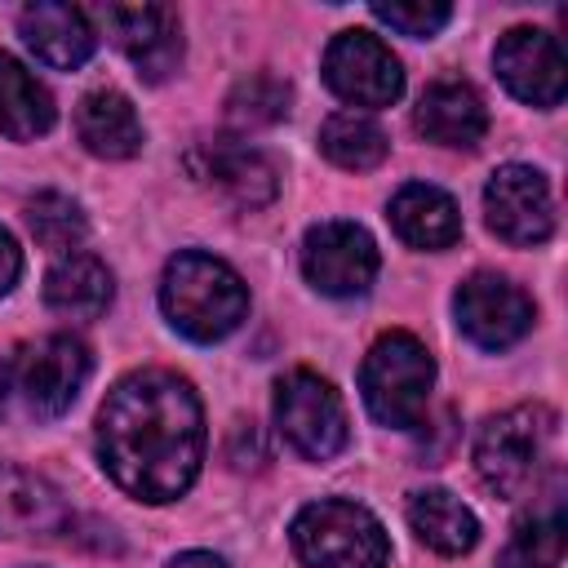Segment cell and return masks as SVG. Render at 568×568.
Listing matches in <instances>:
<instances>
[{"label":"cell","mask_w":568,"mask_h":568,"mask_svg":"<svg viewBox=\"0 0 568 568\" xmlns=\"http://www.w3.org/2000/svg\"><path fill=\"white\" fill-rule=\"evenodd\" d=\"M564 541H568L564 510H559V506L532 510V515H524V519L515 524V532H510V541H506L497 568H559Z\"/></svg>","instance_id":"obj_24"},{"label":"cell","mask_w":568,"mask_h":568,"mask_svg":"<svg viewBox=\"0 0 568 568\" xmlns=\"http://www.w3.org/2000/svg\"><path fill=\"white\" fill-rule=\"evenodd\" d=\"M408 528L435 555H466L479 541V519L448 488H422L408 497Z\"/></svg>","instance_id":"obj_21"},{"label":"cell","mask_w":568,"mask_h":568,"mask_svg":"<svg viewBox=\"0 0 568 568\" xmlns=\"http://www.w3.org/2000/svg\"><path fill=\"white\" fill-rule=\"evenodd\" d=\"M390 226L404 244L422 248V253H439L453 248L462 240V213L457 200L430 182H408L395 191L390 200Z\"/></svg>","instance_id":"obj_18"},{"label":"cell","mask_w":568,"mask_h":568,"mask_svg":"<svg viewBox=\"0 0 568 568\" xmlns=\"http://www.w3.org/2000/svg\"><path fill=\"white\" fill-rule=\"evenodd\" d=\"M18 31L27 40V49L58 67V71H75L93 58L98 49V36L89 27V13L75 9V4H58V0H40V4H27L18 13Z\"/></svg>","instance_id":"obj_16"},{"label":"cell","mask_w":568,"mask_h":568,"mask_svg":"<svg viewBox=\"0 0 568 568\" xmlns=\"http://www.w3.org/2000/svg\"><path fill=\"white\" fill-rule=\"evenodd\" d=\"M75 133H80L84 151L98 160H129L142 151V120H138L133 102L115 89H98V93L80 98Z\"/></svg>","instance_id":"obj_19"},{"label":"cell","mask_w":568,"mask_h":568,"mask_svg":"<svg viewBox=\"0 0 568 568\" xmlns=\"http://www.w3.org/2000/svg\"><path fill=\"white\" fill-rule=\"evenodd\" d=\"M102 470L138 501H178L204 462V408L173 368H138L120 377L93 422Z\"/></svg>","instance_id":"obj_1"},{"label":"cell","mask_w":568,"mask_h":568,"mask_svg":"<svg viewBox=\"0 0 568 568\" xmlns=\"http://www.w3.org/2000/svg\"><path fill=\"white\" fill-rule=\"evenodd\" d=\"M18 275H22V248H18V240L0 226V297L18 284Z\"/></svg>","instance_id":"obj_28"},{"label":"cell","mask_w":568,"mask_h":568,"mask_svg":"<svg viewBox=\"0 0 568 568\" xmlns=\"http://www.w3.org/2000/svg\"><path fill=\"white\" fill-rule=\"evenodd\" d=\"M293 550L306 568H386L390 564V537L382 519L346 497H320L297 510Z\"/></svg>","instance_id":"obj_4"},{"label":"cell","mask_w":568,"mask_h":568,"mask_svg":"<svg viewBox=\"0 0 568 568\" xmlns=\"http://www.w3.org/2000/svg\"><path fill=\"white\" fill-rule=\"evenodd\" d=\"M53 120H58L53 93L36 80V71H27L13 53L0 49V133L13 142H31L49 133Z\"/></svg>","instance_id":"obj_20"},{"label":"cell","mask_w":568,"mask_h":568,"mask_svg":"<svg viewBox=\"0 0 568 568\" xmlns=\"http://www.w3.org/2000/svg\"><path fill=\"white\" fill-rule=\"evenodd\" d=\"M302 275L324 297H359L377 280V244L359 222H315L302 235Z\"/></svg>","instance_id":"obj_9"},{"label":"cell","mask_w":568,"mask_h":568,"mask_svg":"<svg viewBox=\"0 0 568 568\" xmlns=\"http://www.w3.org/2000/svg\"><path fill=\"white\" fill-rule=\"evenodd\" d=\"M453 315H457V328L479 351L515 346L537 320L532 297L515 280H506L497 271H475L470 280H462V288L453 293Z\"/></svg>","instance_id":"obj_10"},{"label":"cell","mask_w":568,"mask_h":568,"mask_svg":"<svg viewBox=\"0 0 568 568\" xmlns=\"http://www.w3.org/2000/svg\"><path fill=\"white\" fill-rule=\"evenodd\" d=\"M89 382V351L71 333H44L27 342L13 359V386L22 390L27 413L62 417Z\"/></svg>","instance_id":"obj_8"},{"label":"cell","mask_w":568,"mask_h":568,"mask_svg":"<svg viewBox=\"0 0 568 568\" xmlns=\"http://www.w3.org/2000/svg\"><path fill=\"white\" fill-rule=\"evenodd\" d=\"M324 84L355 111L390 106L404 93V67L373 31H337L324 49Z\"/></svg>","instance_id":"obj_7"},{"label":"cell","mask_w":568,"mask_h":568,"mask_svg":"<svg viewBox=\"0 0 568 568\" xmlns=\"http://www.w3.org/2000/svg\"><path fill=\"white\" fill-rule=\"evenodd\" d=\"M493 67L501 75V84L528 102V106H559L564 89H568V62L564 49L550 31L541 27H510L497 49H493Z\"/></svg>","instance_id":"obj_12"},{"label":"cell","mask_w":568,"mask_h":568,"mask_svg":"<svg viewBox=\"0 0 568 568\" xmlns=\"http://www.w3.org/2000/svg\"><path fill=\"white\" fill-rule=\"evenodd\" d=\"M320 151L337 169L364 173V169H377L386 160L390 138H386V129L368 111H333L324 120V129H320Z\"/></svg>","instance_id":"obj_23"},{"label":"cell","mask_w":568,"mask_h":568,"mask_svg":"<svg viewBox=\"0 0 568 568\" xmlns=\"http://www.w3.org/2000/svg\"><path fill=\"white\" fill-rule=\"evenodd\" d=\"M484 222L497 240L532 248L555 231V200L532 164H501L484 186Z\"/></svg>","instance_id":"obj_11"},{"label":"cell","mask_w":568,"mask_h":568,"mask_svg":"<svg viewBox=\"0 0 568 568\" xmlns=\"http://www.w3.org/2000/svg\"><path fill=\"white\" fill-rule=\"evenodd\" d=\"M169 568H226L217 555H209V550H182Z\"/></svg>","instance_id":"obj_29"},{"label":"cell","mask_w":568,"mask_h":568,"mask_svg":"<svg viewBox=\"0 0 568 568\" xmlns=\"http://www.w3.org/2000/svg\"><path fill=\"white\" fill-rule=\"evenodd\" d=\"M111 271L93 257V253H71V257H58V266L44 275V302L58 311V315H71V320H93L111 306Z\"/></svg>","instance_id":"obj_22"},{"label":"cell","mask_w":568,"mask_h":568,"mask_svg":"<svg viewBox=\"0 0 568 568\" xmlns=\"http://www.w3.org/2000/svg\"><path fill=\"white\" fill-rule=\"evenodd\" d=\"M555 439V413L546 404H515L497 417H488L475 435V475L497 497H519Z\"/></svg>","instance_id":"obj_5"},{"label":"cell","mask_w":568,"mask_h":568,"mask_svg":"<svg viewBox=\"0 0 568 568\" xmlns=\"http://www.w3.org/2000/svg\"><path fill=\"white\" fill-rule=\"evenodd\" d=\"M430 386H435V359L413 333L395 328L368 346L359 368V395L377 426L413 430L426 417Z\"/></svg>","instance_id":"obj_3"},{"label":"cell","mask_w":568,"mask_h":568,"mask_svg":"<svg viewBox=\"0 0 568 568\" xmlns=\"http://www.w3.org/2000/svg\"><path fill=\"white\" fill-rule=\"evenodd\" d=\"M62 528V493L27 466H0V537H53Z\"/></svg>","instance_id":"obj_17"},{"label":"cell","mask_w":568,"mask_h":568,"mask_svg":"<svg viewBox=\"0 0 568 568\" xmlns=\"http://www.w3.org/2000/svg\"><path fill=\"white\" fill-rule=\"evenodd\" d=\"M275 426L284 444L306 462L337 457L351 435L342 395L333 390V382H324L311 368H293L288 377L275 382Z\"/></svg>","instance_id":"obj_6"},{"label":"cell","mask_w":568,"mask_h":568,"mask_svg":"<svg viewBox=\"0 0 568 568\" xmlns=\"http://www.w3.org/2000/svg\"><path fill=\"white\" fill-rule=\"evenodd\" d=\"M4 395H9V368L0 364V408H4Z\"/></svg>","instance_id":"obj_30"},{"label":"cell","mask_w":568,"mask_h":568,"mask_svg":"<svg viewBox=\"0 0 568 568\" xmlns=\"http://www.w3.org/2000/svg\"><path fill=\"white\" fill-rule=\"evenodd\" d=\"M288 98L293 93H288L284 80H275L271 71H257V75H248V80L235 84L226 111H231L235 124H275V120L288 115Z\"/></svg>","instance_id":"obj_26"},{"label":"cell","mask_w":568,"mask_h":568,"mask_svg":"<svg viewBox=\"0 0 568 568\" xmlns=\"http://www.w3.org/2000/svg\"><path fill=\"white\" fill-rule=\"evenodd\" d=\"M191 173L200 182H209L213 191H222L240 209L271 204L275 200V186H280L275 164L262 151L240 146V142H200L191 151Z\"/></svg>","instance_id":"obj_14"},{"label":"cell","mask_w":568,"mask_h":568,"mask_svg":"<svg viewBox=\"0 0 568 568\" xmlns=\"http://www.w3.org/2000/svg\"><path fill=\"white\" fill-rule=\"evenodd\" d=\"M27 226H31L36 244H44L58 257L80 253V244L89 235V222H84L80 204L62 191H40L36 200H27Z\"/></svg>","instance_id":"obj_25"},{"label":"cell","mask_w":568,"mask_h":568,"mask_svg":"<svg viewBox=\"0 0 568 568\" xmlns=\"http://www.w3.org/2000/svg\"><path fill=\"white\" fill-rule=\"evenodd\" d=\"M413 129H417L426 142H435V146L470 151V146H479V138L488 133V111H484V98H479L466 80H435V84H426V93L417 98Z\"/></svg>","instance_id":"obj_15"},{"label":"cell","mask_w":568,"mask_h":568,"mask_svg":"<svg viewBox=\"0 0 568 568\" xmlns=\"http://www.w3.org/2000/svg\"><path fill=\"white\" fill-rule=\"evenodd\" d=\"M373 18L395 27L399 36H413V40H430L439 27H448L453 18V4H439V0H390V4H373Z\"/></svg>","instance_id":"obj_27"},{"label":"cell","mask_w":568,"mask_h":568,"mask_svg":"<svg viewBox=\"0 0 568 568\" xmlns=\"http://www.w3.org/2000/svg\"><path fill=\"white\" fill-rule=\"evenodd\" d=\"M106 31L142 80L160 84L182 62V22L169 4H111Z\"/></svg>","instance_id":"obj_13"},{"label":"cell","mask_w":568,"mask_h":568,"mask_svg":"<svg viewBox=\"0 0 568 568\" xmlns=\"http://www.w3.org/2000/svg\"><path fill=\"white\" fill-rule=\"evenodd\" d=\"M160 311L191 342H222L248 320V284L213 253H173L160 275Z\"/></svg>","instance_id":"obj_2"}]
</instances>
